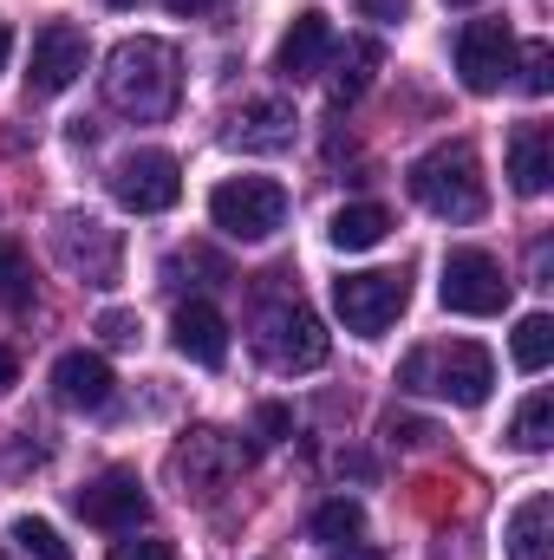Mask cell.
I'll use <instances>...</instances> for the list:
<instances>
[{
	"label": "cell",
	"mask_w": 554,
	"mask_h": 560,
	"mask_svg": "<svg viewBox=\"0 0 554 560\" xmlns=\"http://www.w3.org/2000/svg\"><path fill=\"white\" fill-rule=\"evenodd\" d=\"M105 98H112V112H125V118H138V125L170 118L176 98H183L176 46H170V39H150V33L118 39L112 59H105Z\"/></svg>",
	"instance_id": "6da1fadb"
},
{
	"label": "cell",
	"mask_w": 554,
	"mask_h": 560,
	"mask_svg": "<svg viewBox=\"0 0 554 560\" xmlns=\"http://www.w3.org/2000/svg\"><path fill=\"white\" fill-rule=\"evenodd\" d=\"M399 385H405V392H430V398H450V405H463V411H476V405L489 398V385H496V359H489V346H476V339L417 346L412 359H405V372H399Z\"/></svg>",
	"instance_id": "7a4b0ae2"
},
{
	"label": "cell",
	"mask_w": 554,
	"mask_h": 560,
	"mask_svg": "<svg viewBox=\"0 0 554 560\" xmlns=\"http://www.w3.org/2000/svg\"><path fill=\"white\" fill-rule=\"evenodd\" d=\"M412 196L443 215V222H476L489 209V189H483V163L470 143H437L412 163Z\"/></svg>",
	"instance_id": "3957f363"
},
{
	"label": "cell",
	"mask_w": 554,
	"mask_h": 560,
	"mask_svg": "<svg viewBox=\"0 0 554 560\" xmlns=\"http://www.w3.org/2000/svg\"><path fill=\"white\" fill-rule=\"evenodd\" d=\"M255 352H262L275 372H320L326 352H333V339H326V326H320L313 306L280 300V306H262V313H255Z\"/></svg>",
	"instance_id": "277c9868"
},
{
	"label": "cell",
	"mask_w": 554,
	"mask_h": 560,
	"mask_svg": "<svg viewBox=\"0 0 554 560\" xmlns=\"http://www.w3.org/2000/svg\"><path fill=\"white\" fill-rule=\"evenodd\" d=\"M209 222L229 242H268L287 222V189L275 176H229V183L209 189Z\"/></svg>",
	"instance_id": "5b68a950"
},
{
	"label": "cell",
	"mask_w": 554,
	"mask_h": 560,
	"mask_svg": "<svg viewBox=\"0 0 554 560\" xmlns=\"http://www.w3.org/2000/svg\"><path fill=\"white\" fill-rule=\"evenodd\" d=\"M242 469H249V450H242L229 430H189V436L170 450V476H176L183 495H222Z\"/></svg>",
	"instance_id": "8992f818"
},
{
	"label": "cell",
	"mask_w": 554,
	"mask_h": 560,
	"mask_svg": "<svg viewBox=\"0 0 554 560\" xmlns=\"http://www.w3.org/2000/svg\"><path fill=\"white\" fill-rule=\"evenodd\" d=\"M437 300L450 313H463V319H489V313L509 306V275L483 248H450L443 255V280H437Z\"/></svg>",
	"instance_id": "52a82bcc"
},
{
	"label": "cell",
	"mask_w": 554,
	"mask_h": 560,
	"mask_svg": "<svg viewBox=\"0 0 554 560\" xmlns=\"http://www.w3.org/2000/svg\"><path fill=\"white\" fill-rule=\"evenodd\" d=\"M405 300H412V280H405V275H385V268L333 280V306H339L346 332H359V339H379V332L405 313Z\"/></svg>",
	"instance_id": "ba28073f"
},
{
	"label": "cell",
	"mask_w": 554,
	"mask_h": 560,
	"mask_svg": "<svg viewBox=\"0 0 554 560\" xmlns=\"http://www.w3.org/2000/svg\"><path fill=\"white\" fill-rule=\"evenodd\" d=\"M112 196L131 209V215H163L176 196H183V163L170 150H131L118 156L112 170Z\"/></svg>",
	"instance_id": "9c48e42d"
},
{
	"label": "cell",
	"mask_w": 554,
	"mask_h": 560,
	"mask_svg": "<svg viewBox=\"0 0 554 560\" xmlns=\"http://www.w3.org/2000/svg\"><path fill=\"white\" fill-rule=\"evenodd\" d=\"M85 59H92V39H85L72 20L39 26V33H33V59H26V92H33V98H59V92L85 72Z\"/></svg>",
	"instance_id": "30bf717a"
},
{
	"label": "cell",
	"mask_w": 554,
	"mask_h": 560,
	"mask_svg": "<svg viewBox=\"0 0 554 560\" xmlns=\"http://www.w3.org/2000/svg\"><path fill=\"white\" fill-rule=\"evenodd\" d=\"M457 72L470 92H503V79L516 72V33L503 20H470L457 33Z\"/></svg>",
	"instance_id": "8fae6325"
},
{
	"label": "cell",
	"mask_w": 554,
	"mask_h": 560,
	"mask_svg": "<svg viewBox=\"0 0 554 560\" xmlns=\"http://www.w3.org/2000/svg\"><path fill=\"white\" fill-rule=\"evenodd\" d=\"M59 261L72 275H85L92 287H112L118 268H125V248L99 215H59Z\"/></svg>",
	"instance_id": "7c38bea8"
},
{
	"label": "cell",
	"mask_w": 554,
	"mask_h": 560,
	"mask_svg": "<svg viewBox=\"0 0 554 560\" xmlns=\"http://www.w3.org/2000/svg\"><path fill=\"white\" fill-rule=\"evenodd\" d=\"M72 509H79L92 528L125 535V528H138L143 515H150V495H143V482L131 476V469H105L99 482H85V489L72 495Z\"/></svg>",
	"instance_id": "4fadbf2b"
},
{
	"label": "cell",
	"mask_w": 554,
	"mask_h": 560,
	"mask_svg": "<svg viewBox=\"0 0 554 560\" xmlns=\"http://www.w3.org/2000/svg\"><path fill=\"white\" fill-rule=\"evenodd\" d=\"M333 46H339V39H333V20H326L320 7H300L293 26L280 33V46H275V72L287 79V85H300V79H313V72L326 66Z\"/></svg>",
	"instance_id": "5bb4252c"
},
{
	"label": "cell",
	"mask_w": 554,
	"mask_h": 560,
	"mask_svg": "<svg viewBox=\"0 0 554 560\" xmlns=\"http://www.w3.org/2000/svg\"><path fill=\"white\" fill-rule=\"evenodd\" d=\"M112 365L99 359V352H66L59 365H53V398L66 405V411H105L112 405Z\"/></svg>",
	"instance_id": "9a60e30c"
},
{
	"label": "cell",
	"mask_w": 554,
	"mask_h": 560,
	"mask_svg": "<svg viewBox=\"0 0 554 560\" xmlns=\"http://www.w3.org/2000/svg\"><path fill=\"white\" fill-rule=\"evenodd\" d=\"M170 339H176V352L189 359V365H222L229 359V319L209 306V300H189V306H176V326H170Z\"/></svg>",
	"instance_id": "2e32d148"
},
{
	"label": "cell",
	"mask_w": 554,
	"mask_h": 560,
	"mask_svg": "<svg viewBox=\"0 0 554 560\" xmlns=\"http://www.w3.org/2000/svg\"><path fill=\"white\" fill-rule=\"evenodd\" d=\"M293 105L287 98H255V105H242L235 112V125H229V143L235 150H255V156H275V150H287L293 143Z\"/></svg>",
	"instance_id": "e0dca14e"
},
{
	"label": "cell",
	"mask_w": 554,
	"mask_h": 560,
	"mask_svg": "<svg viewBox=\"0 0 554 560\" xmlns=\"http://www.w3.org/2000/svg\"><path fill=\"white\" fill-rule=\"evenodd\" d=\"M509 183L522 196H542L554 183V131L549 125H516V138H509Z\"/></svg>",
	"instance_id": "ac0fdd59"
},
{
	"label": "cell",
	"mask_w": 554,
	"mask_h": 560,
	"mask_svg": "<svg viewBox=\"0 0 554 560\" xmlns=\"http://www.w3.org/2000/svg\"><path fill=\"white\" fill-rule=\"evenodd\" d=\"M503 541H509V560H549L554 548V495L549 489H542V495H529V502H522V509H516V515H509V535H503Z\"/></svg>",
	"instance_id": "d6986e66"
},
{
	"label": "cell",
	"mask_w": 554,
	"mask_h": 560,
	"mask_svg": "<svg viewBox=\"0 0 554 560\" xmlns=\"http://www.w3.org/2000/svg\"><path fill=\"white\" fill-rule=\"evenodd\" d=\"M392 235V215L379 209V202H346L333 222H326V242L339 248V255H366V248H379Z\"/></svg>",
	"instance_id": "ffe728a7"
},
{
	"label": "cell",
	"mask_w": 554,
	"mask_h": 560,
	"mask_svg": "<svg viewBox=\"0 0 554 560\" xmlns=\"http://www.w3.org/2000/svg\"><path fill=\"white\" fill-rule=\"evenodd\" d=\"M379 59H385V46H379V39H346V46H339V72H333V85H326L333 112H346V105H353V98L372 85Z\"/></svg>",
	"instance_id": "44dd1931"
},
{
	"label": "cell",
	"mask_w": 554,
	"mask_h": 560,
	"mask_svg": "<svg viewBox=\"0 0 554 560\" xmlns=\"http://www.w3.org/2000/svg\"><path fill=\"white\" fill-rule=\"evenodd\" d=\"M359 535H366V509H359V502L333 495V502H320V509H313V541L346 548V541H359Z\"/></svg>",
	"instance_id": "7402d4cb"
},
{
	"label": "cell",
	"mask_w": 554,
	"mask_h": 560,
	"mask_svg": "<svg viewBox=\"0 0 554 560\" xmlns=\"http://www.w3.org/2000/svg\"><path fill=\"white\" fill-rule=\"evenodd\" d=\"M509 352H516V365H522V372H542V365L554 359V319H549V313H529V319L516 326Z\"/></svg>",
	"instance_id": "603a6c76"
},
{
	"label": "cell",
	"mask_w": 554,
	"mask_h": 560,
	"mask_svg": "<svg viewBox=\"0 0 554 560\" xmlns=\"http://www.w3.org/2000/svg\"><path fill=\"white\" fill-rule=\"evenodd\" d=\"M509 436H516V450H549L554 443V398L549 392H529V405L516 411Z\"/></svg>",
	"instance_id": "cb8c5ba5"
},
{
	"label": "cell",
	"mask_w": 554,
	"mask_h": 560,
	"mask_svg": "<svg viewBox=\"0 0 554 560\" xmlns=\"http://www.w3.org/2000/svg\"><path fill=\"white\" fill-rule=\"evenodd\" d=\"M33 300V261L13 235H0V306H26Z\"/></svg>",
	"instance_id": "d4e9b609"
},
{
	"label": "cell",
	"mask_w": 554,
	"mask_h": 560,
	"mask_svg": "<svg viewBox=\"0 0 554 560\" xmlns=\"http://www.w3.org/2000/svg\"><path fill=\"white\" fill-rule=\"evenodd\" d=\"M7 535H13V548H20V555H33V560H72V548L59 541V528H53V522H39V515H20Z\"/></svg>",
	"instance_id": "484cf974"
},
{
	"label": "cell",
	"mask_w": 554,
	"mask_h": 560,
	"mask_svg": "<svg viewBox=\"0 0 554 560\" xmlns=\"http://www.w3.org/2000/svg\"><path fill=\"white\" fill-rule=\"evenodd\" d=\"M522 92H529V98H549L554 92V46L549 39L522 46Z\"/></svg>",
	"instance_id": "4316f807"
},
{
	"label": "cell",
	"mask_w": 554,
	"mask_h": 560,
	"mask_svg": "<svg viewBox=\"0 0 554 560\" xmlns=\"http://www.w3.org/2000/svg\"><path fill=\"white\" fill-rule=\"evenodd\" d=\"M99 332H105V346H138V313H125V306H112L105 319H99Z\"/></svg>",
	"instance_id": "83f0119b"
},
{
	"label": "cell",
	"mask_w": 554,
	"mask_h": 560,
	"mask_svg": "<svg viewBox=\"0 0 554 560\" xmlns=\"http://www.w3.org/2000/svg\"><path fill=\"white\" fill-rule=\"evenodd\" d=\"M105 560H176V548H170V541H157V535H143V541H118Z\"/></svg>",
	"instance_id": "f1b7e54d"
},
{
	"label": "cell",
	"mask_w": 554,
	"mask_h": 560,
	"mask_svg": "<svg viewBox=\"0 0 554 560\" xmlns=\"http://www.w3.org/2000/svg\"><path fill=\"white\" fill-rule=\"evenodd\" d=\"M359 13H366V20H405L412 0H359Z\"/></svg>",
	"instance_id": "f546056e"
},
{
	"label": "cell",
	"mask_w": 554,
	"mask_h": 560,
	"mask_svg": "<svg viewBox=\"0 0 554 560\" xmlns=\"http://www.w3.org/2000/svg\"><path fill=\"white\" fill-rule=\"evenodd\" d=\"M262 430H268V436H287V430H293V411H287V405H262Z\"/></svg>",
	"instance_id": "4dcf8cb0"
},
{
	"label": "cell",
	"mask_w": 554,
	"mask_h": 560,
	"mask_svg": "<svg viewBox=\"0 0 554 560\" xmlns=\"http://www.w3.org/2000/svg\"><path fill=\"white\" fill-rule=\"evenodd\" d=\"M13 385H20V359L0 346V392H13Z\"/></svg>",
	"instance_id": "1f68e13d"
},
{
	"label": "cell",
	"mask_w": 554,
	"mask_h": 560,
	"mask_svg": "<svg viewBox=\"0 0 554 560\" xmlns=\"http://www.w3.org/2000/svg\"><path fill=\"white\" fill-rule=\"evenodd\" d=\"M333 560H385L379 548H359V541H346V548H333Z\"/></svg>",
	"instance_id": "d6a6232c"
},
{
	"label": "cell",
	"mask_w": 554,
	"mask_h": 560,
	"mask_svg": "<svg viewBox=\"0 0 554 560\" xmlns=\"http://www.w3.org/2000/svg\"><path fill=\"white\" fill-rule=\"evenodd\" d=\"M163 7H170V13H203L209 0H163Z\"/></svg>",
	"instance_id": "836d02e7"
},
{
	"label": "cell",
	"mask_w": 554,
	"mask_h": 560,
	"mask_svg": "<svg viewBox=\"0 0 554 560\" xmlns=\"http://www.w3.org/2000/svg\"><path fill=\"white\" fill-rule=\"evenodd\" d=\"M7 52H13V26L0 20V66H7Z\"/></svg>",
	"instance_id": "e575fe53"
},
{
	"label": "cell",
	"mask_w": 554,
	"mask_h": 560,
	"mask_svg": "<svg viewBox=\"0 0 554 560\" xmlns=\"http://www.w3.org/2000/svg\"><path fill=\"white\" fill-rule=\"evenodd\" d=\"M450 7H476V0H450Z\"/></svg>",
	"instance_id": "d590c367"
}]
</instances>
